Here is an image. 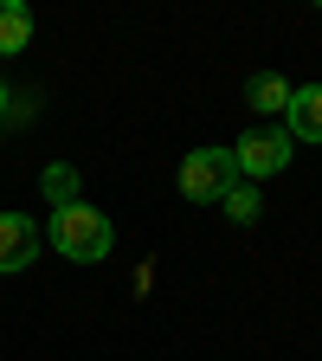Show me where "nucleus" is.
I'll use <instances>...</instances> for the list:
<instances>
[{
  "instance_id": "obj_3",
  "label": "nucleus",
  "mask_w": 322,
  "mask_h": 361,
  "mask_svg": "<svg viewBox=\"0 0 322 361\" xmlns=\"http://www.w3.org/2000/svg\"><path fill=\"white\" fill-rule=\"evenodd\" d=\"M233 180H239L233 149H194L187 161H180V194H187V200H219Z\"/></svg>"
},
{
  "instance_id": "obj_10",
  "label": "nucleus",
  "mask_w": 322,
  "mask_h": 361,
  "mask_svg": "<svg viewBox=\"0 0 322 361\" xmlns=\"http://www.w3.org/2000/svg\"><path fill=\"white\" fill-rule=\"evenodd\" d=\"M7 104H13V90H7V84H0V110H7Z\"/></svg>"
},
{
  "instance_id": "obj_7",
  "label": "nucleus",
  "mask_w": 322,
  "mask_h": 361,
  "mask_svg": "<svg viewBox=\"0 0 322 361\" xmlns=\"http://www.w3.org/2000/svg\"><path fill=\"white\" fill-rule=\"evenodd\" d=\"M245 104H252V110H264V116H271V110H284V104H290V84H284V78H278V71H258V78H252V84H245Z\"/></svg>"
},
{
  "instance_id": "obj_8",
  "label": "nucleus",
  "mask_w": 322,
  "mask_h": 361,
  "mask_svg": "<svg viewBox=\"0 0 322 361\" xmlns=\"http://www.w3.org/2000/svg\"><path fill=\"white\" fill-rule=\"evenodd\" d=\"M219 207H225V219H239V226H252V219L264 213V200L252 194V180H233V188L219 194Z\"/></svg>"
},
{
  "instance_id": "obj_2",
  "label": "nucleus",
  "mask_w": 322,
  "mask_h": 361,
  "mask_svg": "<svg viewBox=\"0 0 322 361\" xmlns=\"http://www.w3.org/2000/svg\"><path fill=\"white\" fill-rule=\"evenodd\" d=\"M290 155H297V142H290L284 129H252V135H239L233 168H239L245 180H264V174H284V168H290Z\"/></svg>"
},
{
  "instance_id": "obj_4",
  "label": "nucleus",
  "mask_w": 322,
  "mask_h": 361,
  "mask_svg": "<svg viewBox=\"0 0 322 361\" xmlns=\"http://www.w3.org/2000/svg\"><path fill=\"white\" fill-rule=\"evenodd\" d=\"M284 135L290 142H322V84H297L284 104Z\"/></svg>"
},
{
  "instance_id": "obj_5",
  "label": "nucleus",
  "mask_w": 322,
  "mask_h": 361,
  "mask_svg": "<svg viewBox=\"0 0 322 361\" xmlns=\"http://www.w3.org/2000/svg\"><path fill=\"white\" fill-rule=\"evenodd\" d=\"M39 258V226L26 213H0V271H26Z\"/></svg>"
},
{
  "instance_id": "obj_1",
  "label": "nucleus",
  "mask_w": 322,
  "mask_h": 361,
  "mask_svg": "<svg viewBox=\"0 0 322 361\" xmlns=\"http://www.w3.org/2000/svg\"><path fill=\"white\" fill-rule=\"evenodd\" d=\"M45 239H52L58 258H71V264H97V258H110V245H116V226L90 207V200H71V207H52Z\"/></svg>"
},
{
  "instance_id": "obj_9",
  "label": "nucleus",
  "mask_w": 322,
  "mask_h": 361,
  "mask_svg": "<svg viewBox=\"0 0 322 361\" xmlns=\"http://www.w3.org/2000/svg\"><path fill=\"white\" fill-rule=\"evenodd\" d=\"M45 194H52V207H71V200H84L71 168H45Z\"/></svg>"
},
{
  "instance_id": "obj_6",
  "label": "nucleus",
  "mask_w": 322,
  "mask_h": 361,
  "mask_svg": "<svg viewBox=\"0 0 322 361\" xmlns=\"http://www.w3.org/2000/svg\"><path fill=\"white\" fill-rule=\"evenodd\" d=\"M26 39H32V13L20 7V0H0V59L26 52Z\"/></svg>"
}]
</instances>
